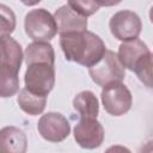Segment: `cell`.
Masks as SVG:
<instances>
[{"label": "cell", "instance_id": "cell-1", "mask_svg": "<svg viewBox=\"0 0 153 153\" xmlns=\"http://www.w3.org/2000/svg\"><path fill=\"white\" fill-rule=\"evenodd\" d=\"M60 47L66 60L88 68L96 65L106 50L102 38L87 30L60 35Z\"/></svg>", "mask_w": 153, "mask_h": 153}, {"label": "cell", "instance_id": "cell-2", "mask_svg": "<svg viewBox=\"0 0 153 153\" xmlns=\"http://www.w3.org/2000/svg\"><path fill=\"white\" fill-rule=\"evenodd\" d=\"M116 55L124 69L135 72L148 88L152 87V53L145 42L139 38L123 42Z\"/></svg>", "mask_w": 153, "mask_h": 153}, {"label": "cell", "instance_id": "cell-3", "mask_svg": "<svg viewBox=\"0 0 153 153\" xmlns=\"http://www.w3.org/2000/svg\"><path fill=\"white\" fill-rule=\"evenodd\" d=\"M88 74L93 82L105 87L111 84L122 82L126 76V71L115 51L106 49L102 59L88 68Z\"/></svg>", "mask_w": 153, "mask_h": 153}, {"label": "cell", "instance_id": "cell-4", "mask_svg": "<svg viewBox=\"0 0 153 153\" xmlns=\"http://www.w3.org/2000/svg\"><path fill=\"white\" fill-rule=\"evenodd\" d=\"M26 35L35 42H48L57 33V27L53 14L45 8L31 10L24 19Z\"/></svg>", "mask_w": 153, "mask_h": 153}, {"label": "cell", "instance_id": "cell-5", "mask_svg": "<svg viewBox=\"0 0 153 153\" xmlns=\"http://www.w3.org/2000/svg\"><path fill=\"white\" fill-rule=\"evenodd\" d=\"M25 88L30 92L47 97L55 85V68L48 63L27 66L24 75Z\"/></svg>", "mask_w": 153, "mask_h": 153}, {"label": "cell", "instance_id": "cell-6", "mask_svg": "<svg viewBox=\"0 0 153 153\" xmlns=\"http://www.w3.org/2000/svg\"><path fill=\"white\" fill-rule=\"evenodd\" d=\"M100 98L105 111L111 116H122L127 114L133 104L131 93L123 82H116L103 87Z\"/></svg>", "mask_w": 153, "mask_h": 153}, {"label": "cell", "instance_id": "cell-7", "mask_svg": "<svg viewBox=\"0 0 153 153\" xmlns=\"http://www.w3.org/2000/svg\"><path fill=\"white\" fill-rule=\"evenodd\" d=\"M109 27L112 36L120 41L128 42L136 39L141 33L142 23L140 17L129 10L116 12L109 22Z\"/></svg>", "mask_w": 153, "mask_h": 153}, {"label": "cell", "instance_id": "cell-8", "mask_svg": "<svg viewBox=\"0 0 153 153\" xmlns=\"http://www.w3.org/2000/svg\"><path fill=\"white\" fill-rule=\"evenodd\" d=\"M37 130L44 140L49 142H61L69 135L71 126L62 114L48 112L39 118Z\"/></svg>", "mask_w": 153, "mask_h": 153}, {"label": "cell", "instance_id": "cell-9", "mask_svg": "<svg viewBox=\"0 0 153 153\" xmlns=\"http://www.w3.org/2000/svg\"><path fill=\"white\" fill-rule=\"evenodd\" d=\"M73 133L76 143L85 149H94L104 141V128L97 118H80Z\"/></svg>", "mask_w": 153, "mask_h": 153}, {"label": "cell", "instance_id": "cell-10", "mask_svg": "<svg viewBox=\"0 0 153 153\" xmlns=\"http://www.w3.org/2000/svg\"><path fill=\"white\" fill-rule=\"evenodd\" d=\"M57 32L60 35L82 32L87 29V19L78 14L68 4L59 7L54 13Z\"/></svg>", "mask_w": 153, "mask_h": 153}, {"label": "cell", "instance_id": "cell-11", "mask_svg": "<svg viewBox=\"0 0 153 153\" xmlns=\"http://www.w3.org/2000/svg\"><path fill=\"white\" fill-rule=\"evenodd\" d=\"M27 139L25 133L13 126L0 129V152L1 153H26Z\"/></svg>", "mask_w": 153, "mask_h": 153}, {"label": "cell", "instance_id": "cell-12", "mask_svg": "<svg viewBox=\"0 0 153 153\" xmlns=\"http://www.w3.org/2000/svg\"><path fill=\"white\" fill-rule=\"evenodd\" d=\"M23 57L22 47L14 38L11 36L0 37V66L19 72Z\"/></svg>", "mask_w": 153, "mask_h": 153}, {"label": "cell", "instance_id": "cell-13", "mask_svg": "<svg viewBox=\"0 0 153 153\" xmlns=\"http://www.w3.org/2000/svg\"><path fill=\"white\" fill-rule=\"evenodd\" d=\"M24 59L26 66L33 63H48L54 66L55 51L53 45L48 42H32L26 47Z\"/></svg>", "mask_w": 153, "mask_h": 153}, {"label": "cell", "instance_id": "cell-14", "mask_svg": "<svg viewBox=\"0 0 153 153\" xmlns=\"http://www.w3.org/2000/svg\"><path fill=\"white\" fill-rule=\"evenodd\" d=\"M73 108L80 115V118H97L99 112L98 99L91 91H82L73 99Z\"/></svg>", "mask_w": 153, "mask_h": 153}, {"label": "cell", "instance_id": "cell-15", "mask_svg": "<svg viewBox=\"0 0 153 153\" xmlns=\"http://www.w3.org/2000/svg\"><path fill=\"white\" fill-rule=\"evenodd\" d=\"M17 102H18L19 108L24 112L31 116H36L43 112L45 104H47V97L35 94L24 87L19 91Z\"/></svg>", "mask_w": 153, "mask_h": 153}, {"label": "cell", "instance_id": "cell-16", "mask_svg": "<svg viewBox=\"0 0 153 153\" xmlns=\"http://www.w3.org/2000/svg\"><path fill=\"white\" fill-rule=\"evenodd\" d=\"M18 73L10 67L0 66V97H12L19 91Z\"/></svg>", "mask_w": 153, "mask_h": 153}, {"label": "cell", "instance_id": "cell-17", "mask_svg": "<svg viewBox=\"0 0 153 153\" xmlns=\"http://www.w3.org/2000/svg\"><path fill=\"white\" fill-rule=\"evenodd\" d=\"M16 29V14L11 7L0 4V37L10 36Z\"/></svg>", "mask_w": 153, "mask_h": 153}, {"label": "cell", "instance_id": "cell-18", "mask_svg": "<svg viewBox=\"0 0 153 153\" xmlns=\"http://www.w3.org/2000/svg\"><path fill=\"white\" fill-rule=\"evenodd\" d=\"M78 14L81 17L87 18L88 16H92L96 13L100 6H110L115 5L117 2H104V1H68L67 2Z\"/></svg>", "mask_w": 153, "mask_h": 153}, {"label": "cell", "instance_id": "cell-19", "mask_svg": "<svg viewBox=\"0 0 153 153\" xmlns=\"http://www.w3.org/2000/svg\"><path fill=\"white\" fill-rule=\"evenodd\" d=\"M104 153H131L127 147L124 146H121V145H115V146H111L109 147Z\"/></svg>", "mask_w": 153, "mask_h": 153}, {"label": "cell", "instance_id": "cell-20", "mask_svg": "<svg viewBox=\"0 0 153 153\" xmlns=\"http://www.w3.org/2000/svg\"><path fill=\"white\" fill-rule=\"evenodd\" d=\"M140 153H152V147H151V142H147L145 147H142Z\"/></svg>", "mask_w": 153, "mask_h": 153}, {"label": "cell", "instance_id": "cell-21", "mask_svg": "<svg viewBox=\"0 0 153 153\" xmlns=\"http://www.w3.org/2000/svg\"><path fill=\"white\" fill-rule=\"evenodd\" d=\"M0 153H1V152H0Z\"/></svg>", "mask_w": 153, "mask_h": 153}]
</instances>
